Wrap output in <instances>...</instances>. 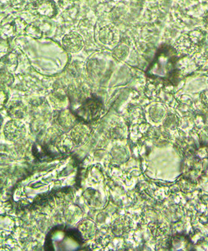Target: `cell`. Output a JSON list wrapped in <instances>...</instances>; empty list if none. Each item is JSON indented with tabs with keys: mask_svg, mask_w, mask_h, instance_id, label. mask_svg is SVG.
<instances>
[{
	"mask_svg": "<svg viewBox=\"0 0 208 251\" xmlns=\"http://www.w3.org/2000/svg\"><path fill=\"white\" fill-rule=\"evenodd\" d=\"M177 50L169 44H163L157 50L146 71L149 79L166 86H176L180 81Z\"/></svg>",
	"mask_w": 208,
	"mask_h": 251,
	"instance_id": "obj_1",
	"label": "cell"
},
{
	"mask_svg": "<svg viewBox=\"0 0 208 251\" xmlns=\"http://www.w3.org/2000/svg\"><path fill=\"white\" fill-rule=\"evenodd\" d=\"M80 104L74 111L75 115L83 122H92L99 119L104 111V104L102 99L90 94L81 99Z\"/></svg>",
	"mask_w": 208,
	"mask_h": 251,
	"instance_id": "obj_2",
	"label": "cell"
},
{
	"mask_svg": "<svg viewBox=\"0 0 208 251\" xmlns=\"http://www.w3.org/2000/svg\"><path fill=\"white\" fill-rule=\"evenodd\" d=\"M62 44L68 52H77L83 48L84 42L81 35L75 31H72L63 38Z\"/></svg>",
	"mask_w": 208,
	"mask_h": 251,
	"instance_id": "obj_3",
	"label": "cell"
},
{
	"mask_svg": "<svg viewBox=\"0 0 208 251\" xmlns=\"http://www.w3.org/2000/svg\"><path fill=\"white\" fill-rule=\"evenodd\" d=\"M119 32L114 26L108 25L101 29L100 41L104 45L113 46L119 41Z\"/></svg>",
	"mask_w": 208,
	"mask_h": 251,
	"instance_id": "obj_4",
	"label": "cell"
},
{
	"mask_svg": "<svg viewBox=\"0 0 208 251\" xmlns=\"http://www.w3.org/2000/svg\"><path fill=\"white\" fill-rule=\"evenodd\" d=\"M129 54V48L123 44L117 46L113 50V56L117 60L122 61L125 60Z\"/></svg>",
	"mask_w": 208,
	"mask_h": 251,
	"instance_id": "obj_5",
	"label": "cell"
}]
</instances>
